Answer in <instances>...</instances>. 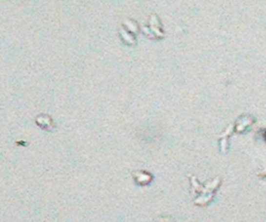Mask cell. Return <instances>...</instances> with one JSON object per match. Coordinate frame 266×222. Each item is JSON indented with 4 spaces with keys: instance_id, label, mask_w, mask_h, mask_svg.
<instances>
[{
    "instance_id": "obj_1",
    "label": "cell",
    "mask_w": 266,
    "mask_h": 222,
    "mask_svg": "<svg viewBox=\"0 0 266 222\" xmlns=\"http://www.w3.org/2000/svg\"><path fill=\"white\" fill-rule=\"evenodd\" d=\"M36 122L40 128H42L46 131H52L55 127L52 119L49 116H46V114H41V116H39L36 119Z\"/></svg>"
}]
</instances>
